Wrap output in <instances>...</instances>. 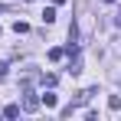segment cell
<instances>
[{
    "label": "cell",
    "instance_id": "6da1fadb",
    "mask_svg": "<svg viewBox=\"0 0 121 121\" xmlns=\"http://www.w3.org/2000/svg\"><path fill=\"white\" fill-rule=\"evenodd\" d=\"M39 108V95L30 88V85H23V101H20V111H26V115H33Z\"/></svg>",
    "mask_w": 121,
    "mask_h": 121
},
{
    "label": "cell",
    "instance_id": "7a4b0ae2",
    "mask_svg": "<svg viewBox=\"0 0 121 121\" xmlns=\"http://www.w3.org/2000/svg\"><path fill=\"white\" fill-rule=\"evenodd\" d=\"M69 72H72V75L82 72V56H79V52H69Z\"/></svg>",
    "mask_w": 121,
    "mask_h": 121
},
{
    "label": "cell",
    "instance_id": "3957f363",
    "mask_svg": "<svg viewBox=\"0 0 121 121\" xmlns=\"http://www.w3.org/2000/svg\"><path fill=\"white\" fill-rule=\"evenodd\" d=\"M39 105H46V108H56V105H59V98H56L52 92H46V95L39 98Z\"/></svg>",
    "mask_w": 121,
    "mask_h": 121
},
{
    "label": "cell",
    "instance_id": "277c9868",
    "mask_svg": "<svg viewBox=\"0 0 121 121\" xmlns=\"http://www.w3.org/2000/svg\"><path fill=\"white\" fill-rule=\"evenodd\" d=\"M39 82H43V88H52V85L59 82V75H52V72H49V75H39Z\"/></svg>",
    "mask_w": 121,
    "mask_h": 121
},
{
    "label": "cell",
    "instance_id": "5b68a950",
    "mask_svg": "<svg viewBox=\"0 0 121 121\" xmlns=\"http://www.w3.org/2000/svg\"><path fill=\"white\" fill-rule=\"evenodd\" d=\"M3 115H7V118H20V105H7Z\"/></svg>",
    "mask_w": 121,
    "mask_h": 121
},
{
    "label": "cell",
    "instance_id": "8992f818",
    "mask_svg": "<svg viewBox=\"0 0 121 121\" xmlns=\"http://www.w3.org/2000/svg\"><path fill=\"white\" fill-rule=\"evenodd\" d=\"M56 20V7H46V10H43V23H52Z\"/></svg>",
    "mask_w": 121,
    "mask_h": 121
},
{
    "label": "cell",
    "instance_id": "52a82bcc",
    "mask_svg": "<svg viewBox=\"0 0 121 121\" xmlns=\"http://www.w3.org/2000/svg\"><path fill=\"white\" fill-rule=\"evenodd\" d=\"M62 56H65V49H59V46H56V49H49V62H59Z\"/></svg>",
    "mask_w": 121,
    "mask_h": 121
},
{
    "label": "cell",
    "instance_id": "ba28073f",
    "mask_svg": "<svg viewBox=\"0 0 121 121\" xmlns=\"http://www.w3.org/2000/svg\"><path fill=\"white\" fill-rule=\"evenodd\" d=\"M13 33H30V23H23V20H17V23H13Z\"/></svg>",
    "mask_w": 121,
    "mask_h": 121
},
{
    "label": "cell",
    "instance_id": "9c48e42d",
    "mask_svg": "<svg viewBox=\"0 0 121 121\" xmlns=\"http://www.w3.org/2000/svg\"><path fill=\"white\" fill-rule=\"evenodd\" d=\"M108 108H111V111H121V98H118V95L108 98Z\"/></svg>",
    "mask_w": 121,
    "mask_h": 121
},
{
    "label": "cell",
    "instance_id": "30bf717a",
    "mask_svg": "<svg viewBox=\"0 0 121 121\" xmlns=\"http://www.w3.org/2000/svg\"><path fill=\"white\" fill-rule=\"evenodd\" d=\"M7 72H10V62H0V82L7 79Z\"/></svg>",
    "mask_w": 121,
    "mask_h": 121
},
{
    "label": "cell",
    "instance_id": "8fae6325",
    "mask_svg": "<svg viewBox=\"0 0 121 121\" xmlns=\"http://www.w3.org/2000/svg\"><path fill=\"white\" fill-rule=\"evenodd\" d=\"M115 26H118V30H121V13H118V17H115Z\"/></svg>",
    "mask_w": 121,
    "mask_h": 121
},
{
    "label": "cell",
    "instance_id": "7c38bea8",
    "mask_svg": "<svg viewBox=\"0 0 121 121\" xmlns=\"http://www.w3.org/2000/svg\"><path fill=\"white\" fill-rule=\"evenodd\" d=\"M62 3H65V0H52V7H62Z\"/></svg>",
    "mask_w": 121,
    "mask_h": 121
},
{
    "label": "cell",
    "instance_id": "4fadbf2b",
    "mask_svg": "<svg viewBox=\"0 0 121 121\" xmlns=\"http://www.w3.org/2000/svg\"><path fill=\"white\" fill-rule=\"evenodd\" d=\"M105 3H115V0H105Z\"/></svg>",
    "mask_w": 121,
    "mask_h": 121
},
{
    "label": "cell",
    "instance_id": "5bb4252c",
    "mask_svg": "<svg viewBox=\"0 0 121 121\" xmlns=\"http://www.w3.org/2000/svg\"><path fill=\"white\" fill-rule=\"evenodd\" d=\"M26 3H33V0H26Z\"/></svg>",
    "mask_w": 121,
    "mask_h": 121
}]
</instances>
